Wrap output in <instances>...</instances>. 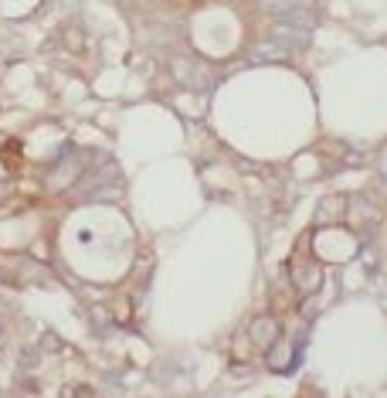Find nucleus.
Returning a JSON list of instances; mask_svg holds the SVG:
<instances>
[{"instance_id":"obj_1","label":"nucleus","mask_w":387,"mask_h":398,"mask_svg":"<svg viewBox=\"0 0 387 398\" xmlns=\"http://www.w3.org/2000/svg\"><path fill=\"white\" fill-rule=\"evenodd\" d=\"M278 337V327L272 317H262L258 324H252V331H248V341H255L258 347H272Z\"/></svg>"},{"instance_id":"obj_2","label":"nucleus","mask_w":387,"mask_h":398,"mask_svg":"<svg viewBox=\"0 0 387 398\" xmlns=\"http://www.w3.org/2000/svg\"><path fill=\"white\" fill-rule=\"evenodd\" d=\"M0 194H7V187H3V184H0Z\"/></svg>"}]
</instances>
